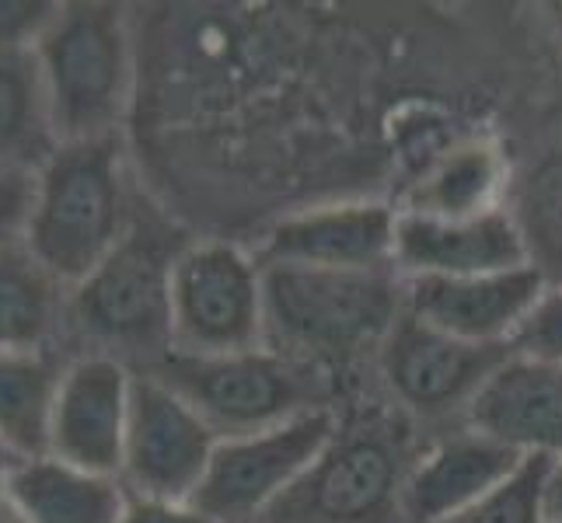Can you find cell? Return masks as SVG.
I'll return each instance as SVG.
<instances>
[{"instance_id":"83f0119b","label":"cell","mask_w":562,"mask_h":523,"mask_svg":"<svg viewBox=\"0 0 562 523\" xmlns=\"http://www.w3.org/2000/svg\"><path fill=\"white\" fill-rule=\"evenodd\" d=\"M546 520L562 523V457L552 464L549 471V486H546Z\"/></svg>"},{"instance_id":"8fae6325","label":"cell","mask_w":562,"mask_h":523,"mask_svg":"<svg viewBox=\"0 0 562 523\" xmlns=\"http://www.w3.org/2000/svg\"><path fill=\"white\" fill-rule=\"evenodd\" d=\"M137 371L105 353L67 360L53 401L49 454L74 468L120 478Z\"/></svg>"},{"instance_id":"d6986e66","label":"cell","mask_w":562,"mask_h":523,"mask_svg":"<svg viewBox=\"0 0 562 523\" xmlns=\"http://www.w3.org/2000/svg\"><path fill=\"white\" fill-rule=\"evenodd\" d=\"M503 192H507L503 154L486 140H472L443 154L430 171H423V179L405 196L402 213L434 220H472L496 206H507Z\"/></svg>"},{"instance_id":"3957f363","label":"cell","mask_w":562,"mask_h":523,"mask_svg":"<svg viewBox=\"0 0 562 523\" xmlns=\"http://www.w3.org/2000/svg\"><path fill=\"white\" fill-rule=\"evenodd\" d=\"M32 53L60 144L123 137L137 99V43L123 4H64Z\"/></svg>"},{"instance_id":"ac0fdd59","label":"cell","mask_w":562,"mask_h":523,"mask_svg":"<svg viewBox=\"0 0 562 523\" xmlns=\"http://www.w3.org/2000/svg\"><path fill=\"white\" fill-rule=\"evenodd\" d=\"M67 297L25 241L0 245V353H53L67 336Z\"/></svg>"},{"instance_id":"7402d4cb","label":"cell","mask_w":562,"mask_h":523,"mask_svg":"<svg viewBox=\"0 0 562 523\" xmlns=\"http://www.w3.org/2000/svg\"><path fill=\"white\" fill-rule=\"evenodd\" d=\"M510 213L528 265L546 286H562V154L535 164L517 182Z\"/></svg>"},{"instance_id":"9c48e42d","label":"cell","mask_w":562,"mask_h":523,"mask_svg":"<svg viewBox=\"0 0 562 523\" xmlns=\"http://www.w3.org/2000/svg\"><path fill=\"white\" fill-rule=\"evenodd\" d=\"M510 356V342H464L405 311L378 349V371L395 409L437 422L464 419L482 384Z\"/></svg>"},{"instance_id":"4fadbf2b","label":"cell","mask_w":562,"mask_h":523,"mask_svg":"<svg viewBox=\"0 0 562 523\" xmlns=\"http://www.w3.org/2000/svg\"><path fill=\"white\" fill-rule=\"evenodd\" d=\"M546 280L531 265L486 276H413L405 280V311L464 342H510Z\"/></svg>"},{"instance_id":"ba28073f","label":"cell","mask_w":562,"mask_h":523,"mask_svg":"<svg viewBox=\"0 0 562 523\" xmlns=\"http://www.w3.org/2000/svg\"><path fill=\"white\" fill-rule=\"evenodd\" d=\"M339 430L336 409H315L273 430L227 436L189 502L210 523H259L297 486Z\"/></svg>"},{"instance_id":"2e32d148","label":"cell","mask_w":562,"mask_h":523,"mask_svg":"<svg viewBox=\"0 0 562 523\" xmlns=\"http://www.w3.org/2000/svg\"><path fill=\"white\" fill-rule=\"evenodd\" d=\"M464 425L507 443L517 454L562 457V366L510 356L482 384Z\"/></svg>"},{"instance_id":"30bf717a","label":"cell","mask_w":562,"mask_h":523,"mask_svg":"<svg viewBox=\"0 0 562 523\" xmlns=\"http://www.w3.org/2000/svg\"><path fill=\"white\" fill-rule=\"evenodd\" d=\"M221 436L158 374L137 371L120 481L130 496L189 502Z\"/></svg>"},{"instance_id":"8992f818","label":"cell","mask_w":562,"mask_h":523,"mask_svg":"<svg viewBox=\"0 0 562 523\" xmlns=\"http://www.w3.org/2000/svg\"><path fill=\"white\" fill-rule=\"evenodd\" d=\"M147 371L176 387L221 440L273 430L315 409H336L322 371L266 345L231 356L165 353Z\"/></svg>"},{"instance_id":"ffe728a7","label":"cell","mask_w":562,"mask_h":523,"mask_svg":"<svg viewBox=\"0 0 562 523\" xmlns=\"http://www.w3.org/2000/svg\"><path fill=\"white\" fill-rule=\"evenodd\" d=\"M60 137L53 129L35 53H0V168L38 171Z\"/></svg>"},{"instance_id":"cb8c5ba5","label":"cell","mask_w":562,"mask_h":523,"mask_svg":"<svg viewBox=\"0 0 562 523\" xmlns=\"http://www.w3.org/2000/svg\"><path fill=\"white\" fill-rule=\"evenodd\" d=\"M517 356L562 366V286H546L510 339Z\"/></svg>"},{"instance_id":"6da1fadb","label":"cell","mask_w":562,"mask_h":523,"mask_svg":"<svg viewBox=\"0 0 562 523\" xmlns=\"http://www.w3.org/2000/svg\"><path fill=\"white\" fill-rule=\"evenodd\" d=\"M262 265V262H259ZM266 349L333 377L378 349L405 315L398 269H307L262 265Z\"/></svg>"},{"instance_id":"e0dca14e","label":"cell","mask_w":562,"mask_h":523,"mask_svg":"<svg viewBox=\"0 0 562 523\" xmlns=\"http://www.w3.org/2000/svg\"><path fill=\"white\" fill-rule=\"evenodd\" d=\"M8 499L29 523H123L130 492L120 478L43 454L22 461Z\"/></svg>"},{"instance_id":"603a6c76","label":"cell","mask_w":562,"mask_h":523,"mask_svg":"<svg viewBox=\"0 0 562 523\" xmlns=\"http://www.w3.org/2000/svg\"><path fill=\"white\" fill-rule=\"evenodd\" d=\"M555 457L531 454L525 464L499 481L493 492L475 499L472 507L458 510L440 523H549L546 520V486Z\"/></svg>"},{"instance_id":"484cf974","label":"cell","mask_w":562,"mask_h":523,"mask_svg":"<svg viewBox=\"0 0 562 523\" xmlns=\"http://www.w3.org/2000/svg\"><path fill=\"white\" fill-rule=\"evenodd\" d=\"M32 196H35V174L32 171L0 168V245H11V241L25 238Z\"/></svg>"},{"instance_id":"7c38bea8","label":"cell","mask_w":562,"mask_h":523,"mask_svg":"<svg viewBox=\"0 0 562 523\" xmlns=\"http://www.w3.org/2000/svg\"><path fill=\"white\" fill-rule=\"evenodd\" d=\"M395 224L398 209L384 203H339L294 213L266 235L259 251L262 265H307V269H395Z\"/></svg>"},{"instance_id":"d4e9b609","label":"cell","mask_w":562,"mask_h":523,"mask_svg":"<svg viewBox=\"0 0 562 523\" xmlns=\"http://www.w3.org/2000/svg\"><path fill=\"white\" fill-rule=\"evenodd\" d=\"M60 8L56 0H0V53H32Z\"/></svg>"},{"instance_id":"7a4b0ae2","label":"cell","mask_w":562,"mask_h":523,"mask_svg":"<svg viewBox=\"0 0 562 523\" xmlns=\"http://www.w3.org/2000/svg\"><path fill=\"white\" fill-rule=\"evenodd\" d=\"M123 137L60 144L35 171L25 248L67 289L85 283L137 220Z\"/></svg>"},{"instance_id":"4316f807","label":"cell","mask_w":562,"mask_h":523,"mask_svg":"<svg viewBox=\"0 0 562 523\" xmlns=\"http://www.w3.org/2000/svg\"><path fill=\"white\" fill-rule=\"evenodd\" d=\"M123 523H210L192 502H165V499H144L130 496Z\"/></svg>"},{"instance_id":"277c9868","label":"cell","mask_w":562,"mask_h":523,"mask_svg":"<svg viewBox=\"0 0 562 523\" xmlns=\"http://www.w3.org/2000/svg\"><path fill=\"white\" fill-rule=\"evenodd\" d=\"M186 245L165 220L137 213L123 245L70 289L67 336L126 366L158 363L171 349V265Z\"/></svg>"},{"instance_id":"52a82bcc","label":"cell","mask_w":562,"mask_h":523,"mask_svg":"<svg viewBox=\"0 0 562 523\" xmlns=\"http://www.w3.org/2000/svg\"><path fill=\"white\" fill-rule=\"evenodd\" d=\"M266 345L262 265L231 241H189L171 265V349L231 356Z\"/></svg>"},{"instance_id":"9a60e30c","label":"cell","mask_w":562,"mask_h":523,"mask_svg":"<svg viewBox=\"0 0 562 523\" xmlns=\"http://www.w3.org/2000/svg\"><path fill=\"white\" fill-rule=\"evenodd\" d=\"M525 454L472 425L423 447L402 489V523H440L507 481Z\"/></svg>"},{"instance_id":"f546056e","label":"cell","mask_w":562,"mask_h":523,"mask_svg":"<svg viewBox=\"0 0 562 523\" xmlns=\"http://www.w3.org/2000/svg\"><path fill=\"white\" fill-rule=\"evenodd\" d=\"M0 523H29V520L18 513V507L8 496H0Z\"/></svg>"},{"instance_id":"5bb4252c","label":"cell","mask_w":562,"mask_h":523,"mask_svg":"<svg viewBox=\"0 0 562 523\" xmlns=\"http://www.w3.org/2000/svg\"><path fill=\"white\" fill-rule=\"evenodd\" d=\"M528 265L510 206L472 220H434L398 209L395 269L405 276H486Z\"/></svg>"},{"instance_id":"5b68a950","label":"cell","mask_w":562,"mask_h":523,"mask_svg":"<svg viewBox=\"0 0 562 523\" xmlns=\"http://www.w3.org/2000/svg\"><path fill=\"white\" fill-rule=\"evenodd\" d=\"M419 451L402 409H360L259 523H402V489Z\"/></svg>"},{"instance_id":"44dd1931","label":"cell","mask_w":562,"mask_h":523,"mask_svg":"<svg viewBox=\"0 0 562 523\" xmlns=\"http://www.w3.org/2000/svg\"><path fill=\"white\" fill-rule=\"evenodd\" d=\"M64 366L56 353H0V440L22 457L49 454L53 401Z\"/></svg>"},{"instance_id":"f1b7e54d","label":"cell","mask_w":562,"mask_h":523,"mask_svg":"<svg viewBox=\"0 0 562 523\" xmlns=\"http://www.w3.org/2000/svg\"><path fill=\"white\" fill-rule=\"evenodd\" d=\"M22 454H18L14 447H8L4 440H0V496H8V489H11V478H14V471L22 468Z\"/></svg>"}]
</instances>
